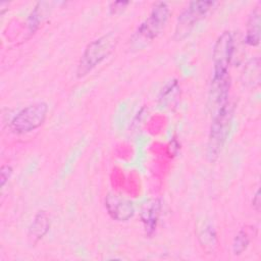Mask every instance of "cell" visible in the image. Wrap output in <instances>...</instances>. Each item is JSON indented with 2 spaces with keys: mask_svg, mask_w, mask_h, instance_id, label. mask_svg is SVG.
Instances as JSON below:
<instances>
[{
  "mask_svg": "<svg viewBox=\"0 0 261 261\" xmlns=\"http://www.w3.org/2000/svg\"><path fill=\"white\" fill-rule=\"evenodd\" d=\"M180 93V88L176 80L169 81L161 90L158 105L160 108H168L170 105L174 103V101L178 98Z\"/></svg>",
  "mask_w": 261,
  "mask_h": 261,
  "instance_id": "7c38bea8",
  "label": "cell"
},
{
  "mask_svg": "<svg viewBox=\"0 0 261 261\" xmlns=\"http://www.w3.org/2000/svg\"><path fill=\"white\" fill-rule=\"evenodd\" d=\"M234 41L230 32L225 31L217 38L212 52L213 77L228 74V66L233 56Z\"/></svg>",
  "mask_w": 261,
  "mask_h": 261,
  "instance_id": "8992f818",
  "label": "cell"
},
{
  "mask_svg": "<svg viewBox=\"0 0 261 261\" xmlns=\"http://www.w3.org/2000/svg\"><path fill=\"white\" fill-rule=\"evenodd\" d=\"M260 24L261 13L259 7H255L248 18L245 41L249 46H258L260 43Z\"/></svg>",
  "mask_w": 261,
  "mask_h": 261,
  "instance_id": "30bf717a",
  "label": "cell"
},
{
  "mask_svg": "<svg viewBox=\"0 0 261 261\" xmlns=\"http://www.w3.org/2000/svg\"><path fill=\"white\" fill-rule=\"evenodd\" d=\"M128 4V2H113L110 5L111 13H117L124 9V7Z\"/></svg>",
  "mask_w": 261,
  "mask_h": 261,
  "instance_id": "ac0fdd59",
  "label": "cell"
},
{
  "mask_svg": "<svg viewBox=\"0 0 261 261\" xmlns=\"http://www.w3.org/2000/svg\"><path fill=\"white\" fill-rule=\"evenodd\" d=\"M251 238L247 230L241 229L234 237L232 242V252L234 255H241L250 244Z\"/></svg>",
  "mask_w": 261,
  "mask_h": 261,
  "instance_id": "2e32d148",
  "label": "cell"
},
{
  "mask_svg": "<svg viewBox=\"0 0 261 261\" xmlns=\"http://www.w3.org/2000/svg\"><path fill=\"white\" fill-rule=\"evenodd\" d=\"M49 228H50V220L48 215L46 214L45 211H39L35 215L29 227V233H28L29 238L32 239L34 243H37L48 232Z\"/></svg>",
  "mask_w": 261,
  "mask_h": 261,
  "instance_id": "8fae6325",
  "label": "cell"
},
{
  "mask_svg": "<svg viewBox=\"0 0 261 261\" xmlns=\"http://www.w3.org/2000/svg\"><path fill=\"white\" fill-rule=\"evenodd\" d=\"M48 105L45 102H37L21 109L12 118L10 128L13 133L23 135L40 127L46 120Z\"/></svg>",
  "mask_w": 261,
  "mask_h": 261,
  "instance_id": "5b68a950",
  "label": "cell"
},
{
  "mask_svg": "<svg viewBox=\"0 0 261 261\" xmlns=\"http://www.w3.org/2000/svg\"><path fill=\"white\" fill-rule=\"evenodd\" d=\"M105 207L109 216L117 221H127L135 214L133 203L115 194H108L105 197Z\"/></svg>",
  "mask_w": 261,
  "mask_h": 261,
  "instance_id": "ba28073f",
  "label": "cell"
},
{
  "mask_svg": "<svg viewBox=\"0 0 261 261\" xmlns=\"http://www.w3.org/2000/svg\"><path fill=\"white\" fill-rule=\"evenodd\" d=\"M232 117L233 110L229 104L212 114L206 148V157L210 162L216 161L221 154L231 129Z\"/></svg>",
  "mask_w": 261,
  "mask_h": 261,
  "instance_id": "3957f363",
  "label": "cell"
},
{
  "mask_svg": "<svg viewBox=\"0 0 261 261\" xmlns=\"http://www.w3.org/2000/svg\"><path fill=\"white\" fill-rule=\"evenodd\" d=\"M230 87L229 75H223L218 77H213L211 80L209 95H208V107L211 113L219 111L229 104L228 93Z\"/></svg>",
  "mask_w": 261,
  "mask_h": 261,
  "instance_id": "52a82bcc",
  "label": "cell"
},
{
  "mask_svg": "<svg viewBox=\"0 0 261 261\" xmlns=\"http://www.w3.org/2000/svg\"><path fill=\"white\" fill-rule=\"evenodd\" d=\"M244 84L251 87H256L260 83V60L254 58L250 60L243 73Z\"/></svg>",
  "mask_w": 261,
  "mask_h": 261,
  "instance_id": "5bb4252c",
  "label": "cell"
},
{
  "mask_svg": "<svg viewBox=\"0 0 261 261\" xmlns=\"http://www.w3.org/2000/svg\"><path fill=\"white\" fill-rule=\"evenodd\" d=\"M252 206H253V208H254L257 212H259L260 206H261V199H260V191H259V190H257L256 193H255V195L253 196Z\"/></svg>",
  "mask_w": 261,
  "mask_h": 261,
  "instance_id": "d6986e66",
  "label": "cell"
},
{
  "mask_svg": "<svg viewBox=\"0 0 261 261\" xmlns=\"http://www.w3.org/2000/svg\"><path fill=\"white\" fill-rule=\"evenodd\" d=\"M216 4L215 1H192L178 15L174 30V40L182 41Z\"/></svg>",
  "mask_w": 261,
  "mask_h": 261,
  "instance_id": "277c9868",
  "label": "cell"
},
{
  "mask_svg": "<svg viewBox=\"0 0 261 261\" xmlns=\"http://www.w3.org/2000/svg\"><path fill=\"white\" fill-rule=\"evenodd\" d=\"M200 244L205 251L210 252L216 244V234L211 224H206L199 234Z\"/></svg>",
  "mask_w": 261,
  "mask_h": 261,
  "instance_id": "9a60e30c",
  "label": "cell"
},
{
  "mask_svg": "<svg viewBox=\"0 0 261 261\" xmlns=\"http://www.w3.org/2000/svg\"><path fill=\"white\" fill-rule=\"evenodd\" d=\"M161 204L158 199L147 201L141 210V220L144 224L146 234L151 236L157 226L158 218L160 215Z\"/></svg>",
  "mask_w": 261,
  "mask_h": 261,
  "instance_id": "9c48e42d",
  "label": "cell"
},
{
  "mask_svg": "<svg viewBox=\"0 0 261 261\" xmlns=\"http://www.w3.org/2000/svg\"><path fill=\"white\" fill-rule=\"evenodd\" d=\"M12 167L9 165H3L0 169V179H1V187L3 188L5 184L9 180L12 175Z\"/></svg>",
  "mask_w": 261,
  "mask_h": 261,
  "instance_id": "e0dca14e",
  "label": "cell"
},
{
  "mask_svg": "<svg viewBox=\"0 0 261 261\" xmlns=\"http://www.w3.org/2000/svg\"><path fill=\"white\" fill-rule=\"evenodd\" d=\"M170 10L166 2H156L149 16L141 22L134 33L130 46L135 50H142L156 39L164 30L169 18Z\"/></svg>",
  "mask_w": 261,
  "mask_h": 261,
  "instance_id": "6da1fadb",
  "label": "cell"
},
{
  "mask_svg": "<svg viewBox=\"0 0 261 261\" xmlns=\"http://www.w3.org/2000/svg\"><path fill=\"white\" fill-rule=\"evenodd\" d=\"M118 36L116 33H107L90 42L81 56L76 75L83 77L106 59L116 48Z\"/></svg>",
  "mask_w": 261,
  "mask_h": 261,
  "instance_id": "7a4b0ae2",
  "label": "cell"
},
{
  "mask_svg": "<svg viewBox=\"0 0 261 261\" xmlns=\"http://www.w3.org/2000/svg\"><path fill=\"white\" fill-rule=\"evenodd\" d=\"M51 2H38L31 12L28 19V27L30 35L34 34L36 30L39 28L41 21L48 13V8H51Z\"/></svg>",
  "mask_w": 261,
  "mask_h": 261,
  "instance_id": "4fadbf2b",
  "label": "cell"
}]
</instances>
